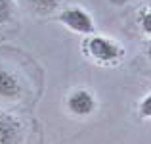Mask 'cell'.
<instances>
[{"instance_id":"obj_1","label":"cell","mask_w":151,"mask_h":144,"mask_svg":"<svg viewBox=\"0 0 151 144\" xmlns=\"http://www.w3.org/2000/svg\"><path fill=\"white\" fill-rule=\"evenodd\" d=\"M84 52L100 63H113L124 56V50L119 42L105 37H90L84 42Z\"/></svg>"},{"instance_id":"obj_7","label":"cell","mask_w":151,"mask_h":144,"mask_svg":"<svg viewBox=\"0 0 151 144\" xmlns=\"http://www.w3.org/2000/svg\"><path fill=\"white\" fill-rule=\"evenodd\" d=\"M14 14V0H0V25L8 23Z\"/></svg>"},{"instance_id":"obj_10","label":"cell","mask_w":151,"mask_h":144,"mask_svg":"<svg viewBox=\"0 0 151 144\" xmlns=\"http://www.w3.org/2000/svg\"><path fill=\"white\" fill-rule=\"evenodd\" d=\"M147 54H149V58H151V42H149V48H147Z\"/></svg>"},{"instance_id":"obj_9","label":"cell","mask_w":151,"mask_h":144,"mask_svg":"<svg viewBox=\"0 0 151 144\" xmlns=\"http://www.w3.org/2000/svg\"><path fill=\"white\" fill-rule=\"evenodd\" d=\"M140 27L144 29V33L151 35V10L144 12V14L140 15Z\"/></svg>"},{"instance_id":"obj_2","label":"cell","mask_w":151,"mask_h":144,"mask_svg":"<svg viewBox=\"0 0 151 144\" xmlns=\"http://www.w3.org/2000/svg\"><path fill=\"white\" fill-rule=\"evenodd\" d=\"M59 21L67 27V29L75 31L81 35H90L94 33V21L90 17V14L82 8H67L59 14Z\"/></svg>"},{"instance_id":"obj_5","label":"cell","mask_w":151,"mask_h":144,"mask_svg":"<svg viewBox=\"0 0 151 144\" xmlns=\"http://www.w3.org/2000/svg\"><path fill=\"white\" fill-rule=\"evenodd\" d=\"M23 92L19 79L12 71L0 67V100H15Z\"/></svg>"},{"instance_id":"obj_3","label":"cell","mask_w":151,"mask_h":144,"mask_svg":"<svg viewBox=\"0 0 151 144\" xmlns=\"http://www.w3.org/2000/svg\"><path fill=\"white\" fill-rule=\"evenodd\" d=\"M67 108L77 117H86L96 110V98L88 89H75L67 96Z\"/></svg>"},{"instance_id":"obj_6","label":"cell","mask_w":151,"mask_h":144,"mask_svg":"<svg viewBox=\"0 0 151 144\" xmlns=\"http://www.w3.org/2000/svg\"><path fill=\"white\" fill-rule=\"evenodd\" d=\"M29 2L38 14H50L58 8V0H29Z\"/></svg>"},{"instance_id":"obj_8","label":"cell","mask_w":151,"mask_h":144,"mask_svg":"<svg viewBox=\"0 0 151 144\" xmlns=\"http://www.w3.org/2000/svg\"><path fill=\"white\" fill-rule=\"evenodd\" d=\"M138 113H140L142 119H149V117H151V94H147V96H145V98L140 102Z\"/></svg>"},{"instance_id":"obj_4","label":"cell","mask_w":151,"mask_h":144,"mask_svg":"<svg viewBox=\"0 0 151 144\" xmlns=\"http://www.w3.org/2000/svg\"><path fill=\"white\" fill-rule=\"evenodd\" d=\"M21 140V123L14 115L0 111V144H17Z\"/></svg>"}]
</instances>
